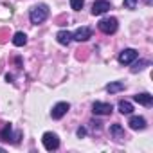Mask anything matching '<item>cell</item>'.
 Masks as SVG:
<instances>
[{"label": "cell", "mask_w": 153, "mask_h": 153, "mask_svg": "<svg viewBox=\"0 0 153 153\" xmlns=\"http://www.w3.org/2000/svg\"><path fill=\"white\" fill-rule=\"evenodd\" d=\"M130 128L131 130H144L146 128V119L144 117H139V115H133L130 121H128Z\"/></svg>", "instance_id": "obj_11"}, {"label": "cell", "mask_w": 153, "mask_h": 153, "mask_svg": "<svg viewBox=\"0 0 153 153\" xmlns=\"http://www.w3.org/2000/svg\"><path fill=\"white\" fill-rule=\"evenodd\" d=\"M18 137H20V133L13 135V126L11 124H6L4 130L0 131V139H2L4 142H18Z\"/></svg>", "instance_id": "obj_8"}, {"label": "cell", "mask_w": 153, "mask_h": 153, "mask_svg": "<svg viewBox=\"0 0 153 153\" xmlns=\"http://www.w3.org/2000/svg\"><path fill=\"white\" fill-rule=\"evenodd\" d=\"M83 4H85V0H70V7L74 11H81L83 9Z\"/></svg>", "instance_id": "obj_18"}, {"label": "cell", "mask_w": 153, "mask_h": 153, "mask_svg": "<svg viewBox=\"0 0 153 153\" xmlns=\"http://www.w3.org/2000/svg\"><path fill=\"white\" fill-rule=\"evenodd\" d=\"M119 112H121L123 115H130V114L133 112L131 103H128V101H121V103H119Z\"/></svg>", "instance_id": "obj_15"}, {"label": "cell", "mask_w": 153, "mask_h": 153, "mask_svg": "<svg viewBox=\"0 0 153 153\" xmlns=\"http://www.w3.org/2000/svg\"><path fill=\"white\" fill-rule=\"evenodd\" d=\"M112 110H114V106H112L110 103L96 101V103L92 105V112H94L96 115H110V114H112Z\"/></svg>", "instance_id": "obj_4"}, {"label": "cell", "mask_w": 153, "mask_h": 153, "mask_svg": "<svg viewBox=\"0 0 153 153\" xmlns=\"http://www.w3.org/2000/svg\"><path fill=\"white\" fill-rule=\"evenodd\" d=\"M68 110H70V105H68V103H65V101H61V103H56V105L52 106L51 115H52V119H61Z\"/></svg>", "instance_id": "obj_5"}, {"label": "cell", "mask_w": 153, "mask_h": 153, "mask_svg": "<svg viewBox=\"0 0 153 153\" xmlns=\"http://www.w3.org/2000/svg\"><path fill=\"white\" fill-rule=\"evenodd\" d=\"M133 63V67H131V72H139V70H142V68H146L149 63L148 61H131Z\"/></svg>", "instance_id": "obj_17"}, {"label": "cell", "mask_w": 153, "mask_h": 153, "mask_svg": "<svg viewBox=\"0 0 153 153\" xmlns=\"http://www.w3.org/2000/svg\"><path fill=\"white\" fill-rule=\"evenodd\" d=\"M42 142H43L47 151H54V149L59 148V137L56 133H52V131H45L43 137H42Z\"/></svg>", "instance_id": "obj_2"}, {"label": "cell", "mask_w": 153, "mask_h": 153, "mask_svg": "<svg viewBox=\"0 0 153 153\" xmlns=\"http://www.w3.org/2000/svg\"><path fill=\"white\" fill-rule=\"evenodd\" d=\"M133 99H135L139 105H144V106H151V103H153V96H151V94H148V92L135 94V96H133Z\"/></svg>", "instance_id": "obj_10"}, {"label": "cell", "mask_w": 153, "mask_h": 153, "mask_svg": "<svg viewBox=\"0 0 153 153\" xmlns=\"http://www.w3.org/2000/svg\"><path fill=\"white\" fill-rule=\"evenodd\" d=\"M121 90H124V83L123 81H114V83H108L106 85V92L108 94H117Z\"/></svg>", "instance_id": "obj_13"}, {"label": "cell", "mask_w": 153, "mask_h": 153, "mask_svg": "<svg viewBox=\"0 0 153 153\" xmlns=\"http://www.w3.org/2000/svg\"><path fill=\"white\" fill-rule=\"evenodd\" d=\"M117 18H114V16H110V18H103L99 24H97V27H99V31L101 33H105V34H114L115 31H117Z\"/></svg>", "instance_id": "obj_3"}, {"label": "cell", "mask_w": 153, "mask_h": 153, "mask_svg": "<svg viewBox=\"0 0 153 153\" xmlns=\"http://www.w3.org/2000/svg\"><path fill=\"white\" fill-rule=\"evenodd\" d=\"M27 43V36L24 34V33H16L15 36H13V45H16V47H24Z\"/></svg>", "instance_id": "obj_14"}, {"label": "cell", "mask_w": 153, "mask_h": 153, "mask_svg": "<svg viewBox=\"0 0 153 153\" xmlns=\"http://www.w3.org/2000/svg\"><path fill=\"white\" fill-rule=\"evenodd\" d=\"M108 9H112V6H110L108 0H97V2H94V6H92V15L94 16H101Z\"/></svg>", "instance_id": "obj_6"}, {"label": "cell", "mask_w": 153, "mask_h": 153, "mask_svg": "<svg viewBox=\"0 0 153 153\" xmlns=\"http://www.w3.org/2000/svg\"><path fill=\"white\" fill-rule=\"evenodd\" d=\"M88 38H92L90 27H79L76 33H72V40H76V42H87Z\"/></svg>", "instance_id": "obj_9"}, {"label": "cell", "mask_w": 153, "mask_h": 153, "mask_svg": "<svg viewBox=\"0 0 153 153\" xmlns=\"http://www.w3.org/2000/svg\"><path fill=\"white\" fill-rule=\"evenodd\" d=\"M87 135V128H78V137L81 139V137H85Z\"/></svg>", "instance_id": "obj_20"}, {"label": "cell", "mask_w": 153, "mask_h": 153, "mask_svg": "<svg viewBox=\"0 0 153 153\" xmlns=\"http://www.w3.org/2000/svg\"><path fill=\"white\" fill-rule=\"evenodd\" d=\"M110 131H112V133L115 135V139H117V140H121V139H124V130H123V128H121L119 124H114V126L110 128Z\"/></svg>", "instance_id": "obj_16"}, {"label": "cell", "mask_w": 153, "mask_h": 153, "mask_svg": "<svg viewBox=\"0 0 153 153\" xmlns=\"http://www.w3.org/2000/svg\"><path fill=\"white\" fill-rule=\"evenodd\" d=\"M123 6H124L126 9H135V7H137V0H124Z\"/></svg>", "instance_id": "obj_19"}, {"label": "cell", "mask_w": 153, "mask_h": 153, "mask_svg": "<svg viewBox=\"0 0 153 153\" xmlns=\"http://www.w3.org/2000/svg\"><path fill=\"white\" fill-rule=\"evenodd\" d=\"M31 22L34 24V25H38V24H43L45 20H47V16H49V7L45 6V4H40V6H34L33 9H31Z\"/></svg>", "instance_id": "obj_1"}, {"label": "cell", "mask_w": 153, "mask_h": 153, "mask_svg": "<svg viewBox=\"0 0 153 153\" xmlns=\"http://www.w3.org/2000/svg\"><path fill=\"white\" fill-rule=\"evenodd\" d=\"M56 40H58V43L59 45H68L70 42H72V33H68V31H59L58 34H56Z\"/></svg>", "instance_id": "obj_12"}, {"label": "cell", "mask_w": 153, "mask_h": 153, "mask_svg": "<svg viewBox=\"0 0 153 153\" xmlns=\"http://www.w3.org/2000/svg\"><path fill=\"white\" fill-rule=\"evenodd\" d=\"M137 51L135 49H124L121 54H119V63L121 65H130L131 61H135L137 59Z\"/></svg>", "instance_id": "obj_7"}]
</instances>
